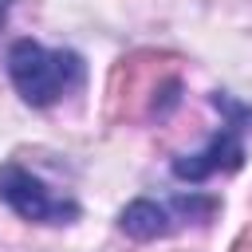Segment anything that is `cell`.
Here are the masks:
<instances>
[{"label": "cell", "mask_w": 252, "mask_h": 252, "mask_svg": "<svg viewBox=\"0 0 252 252\" xmlns=\"http://www.w3.org/2000/svg\"><path fill=\"white\" fill-rule=\"evenodd\" d=\"M181 102V59L173 51H130L106 79V122L165 118Z\"/></svg>", "instance_id": "obj_1"}, {"label": "cell", "mask_w": 252, "mask_h": 252, "mask_svg": "<svg viewBox=\"0 0 252 252\" xmlns=\"http://www.w3.org/2000/svg\"><path fill=\"white\" fill-rule=\"evenodd\" d=\"M8 75L24 102L32 106H51L67 91L83 83V59L75 51H47L35 39H16L8 47Z\"/></svg>", "instance_id": "obj_2"}, {"label": "cell", "mask_w": 252, "mask_h": 252, "mask_svg": "<svg viewBox=\"0 0 252 252\" xmlns=\"http://www.w3.org/2000/svg\"><path fill=\"white\" fill-rule=\"evenodd\" d=\"M213 106L224 110L228 122H224V130L213 134V142L205 150L173 158V177H181V181H205L213 173H236L244 165V142H240V134L252 126V106H240V102H232L220 91L213 94Z\"/></svg>", "instance_id": "obj_3"}, {"label": "cell", "mask_w": 252, "mask_h": 252, "mask_svg": "<svg viewBox=\"0 0 252 252\" xmlns=\"http://www.w3.org/2000/svg\"><path fill=\"white\" fill-rule=\"evenodd\" d=\"M0 201L16 217L35 220V224H71L79 217V205L71 197L47 193V185L39 177H32L28 169H20V165H4L0 169Z\"/></svg>", "instance_id": "obj_4"}, {"label": "cell", "mask_w": 252, "mask_h": 252, "mask_svg": "<svg viewBox=\"0 0 252 252\" xmlns=\"http://www.w3.org/2000/svg\"><path fill=\"white\" fill-rule=\"evenodd\" d=\"M118 224H122V232L134 236V240H158V236L173 232V217H169V209L158 205V201H146V197H142V201H130V205L122 209Z\"/></svg>", "instance_id": "obj_5"}, {"label": "cell", "mask_w": 252, "mask_h": 252, "mask_svg": "<svg viewBox=\"0 0 252 252\" xmlns=\"http://www.w3.org/2000/svg\"><path fill=\"white\" fill-rule=\"evenodd\" d=\"M228 252H252V224H248V228L232 240V248H228Z\"/></svg>", "instance_id": "obj_6"}, {"label": "cell", "mask_w": 252, "mask_h": 252, "mask_svg": "<svg viewBox=\"0 0 252 252\" xmlns=\"http://www.w3.org/2000/svg\"><path fill=\"white\" fill-rule=\"evenodd\" d=\"M8 4H12V0H0V24H4V12H8Z\"/></svg>", "instance_id": "obj_7"}]
</instances>
